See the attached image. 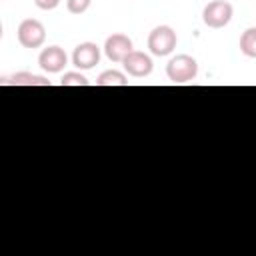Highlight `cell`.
<instances>
[{
  "label": "cell",
  "instance_id": "cell-8",
  "mask_svg": "<svg viewBox=\"0 0 256 256\" xmlns=\"http://www.w3.org/2000/svg\"><path fill=\"white\" fill-rule=\"evenodd\" d=\"M122 66H124L126 74H130V76H134V78H144V76H148V74L152 72V68H154L152 58H150L148 54H144V52H138V50H132V52L124 58Z\"/></svg>",
  "mask_w": 256,
  "mask_h": 256
},
{
  "label": "cell",
  "instance_id": "cell-13",
  "mask_svg": "<svg viewBox=\"0 0 256 256\" xmlns=\"http://www.w3.org/2000/svg\"><path fill=\"white\" fill-rule=\"evenodd\" d=\"M92 0H66V8L70 14H84L90 8Z\"/></svg>",
  "mask_w": 256,
  "mask_h": 256
},
{
  "label": "cell",
  "instance_id": "cell-5",
  "mask_svg": "<svg viewBox=\"0 0 256 256\" xmlns=\"http://www.w3.org/2000/svg\"><path fill=\"white\" fill-rule=\"evenodd\" d=\"M38 64L44 72L48 74H58L64 70V66L68 64V56L60 46H48L40 52L38 56Z\"/></svg>",
  "mask_w": 256,
  "mask_h": 256
},
{
  "label": "cell",
  "instance_id": "cell-9",
  "mask_svg": "<svg viewBox=\"0 0 256 256\" xmlns=\"http://www.w3.org/2000/svg\"><path fill=\"white\" fill-rule=\"evenodd\" d=\"M0 84H14V86H50V80H46L44 76H38V74H30V72H16L12 76H4L0 80Z\"/></svg>",
  "mask_w": 256,
  "mask_h": 256
},
{
  "label": "cell",
  "instance_id": "cell-12",
  "mask_svg": "<svg viewBox=\"0 0 256 256\" xmlns=\"http://www.w3.org/2000/svg\"><path fill=\"white\" fill-rule=\"evenodd\" d=\"M60 84L62 86H88L90 82L80 72H64V76L60 78Z\"/></svg>",
  "mask_w": 256,
  "mask_h": 256
},
{
  "label": "cell",
  "instance_id": "cell-2",
  "mask_svg": "<svg viewBox=\"0 0 256 256\" xmlns=\"http://www.w3.org/2000/svg\"><path fill=\"white\" fill-rule=\"evenodd\" d=\"M176 44H178L176 32H174L170 26H166V24L156 26V28L148 34V50H150L154 56H160V58H162V56L172 54L174 48H176Z\"/></svg>",
  "mask_w": 256,
  "mask_h": 256
},
{
  "label": "cell",
  "instance_id": "cell-4",
  "mask_svg": "<svg viewBox=\"0 0 256 256\" xmlns=\"http://www.w3.org/2000/svg\"><path fill=\"white\" fill-rule=\"evenodd\" d=\"M232 14H234V8L230 2L226 0H214V2H208L202 10V20L208 28H224L230 20H232Z\"/></svg>",
  "mask_w": 256,
  "mask_h": 256
},
{
  "label": "cell",
  "instance_id": "cell-11",
  "mask_svg": "<svg viewBox=\"0 0 256 256\" xmlns=\"http://www.w3.org/2000/svg\"><path fill=\"white\" fill-rule=\"evenodd\" d=\"M240 52L248 58H256V28H246L240 36Z\"/></svg>",
  "mask_w": 256,
  "mask_h": 256
},
{
  "label": "cell",
  "instance_id": "cell-6",
  "mask_svg": "<svg viewBox=\"0 0 256 256\" xmlns=\"http://www.w3.org/2000/svg\"><path fill=\"white\" fill-rule=\"evenodd\" d=\"M100 62V48L94 42H82L72 52V64L78 70H90Z\"/></svg>",
  "mask_w": 256,
  "mask_h": 256
},
{
  "label": "cell",
  "instance_id": "cell-14",
  "mask_svg": "<svg viewBox=\"0 0 256 256\" xmlns=\"http://www.w3.org/2000/svg\"><path fill=\"white\" fill-rule=\"evenodd\" d=\"M34 4H36L40 10H54V8L60 4V0H34Z\"/></svg>",
  "mask_w": 256,
  "mask_h": 256
},
{
  "label": "cell",
  "instance_id": "cell-1",
  "mask_svg": "<svg viewBox=\"0 0 256 256\" xmlns=\"http://www.w3.org/2000/svg\"><path fill=\"white\" fill-rule=\"evenodd\" d=\"M198 74V62L188 54H178L166 64V76L174 84L192 82Z\"/></svg>",
  "mask_w": 256,
  "mask_h": 256
},
{
  "label": "cell",
  "instance_id": "cell-3",
  "mask_svg": "<svg viewBox=\"0 0 256 256\" xmlns=\"http://www.w3.org/2000/svg\"><path fill=\"white\" fill-rule=\"evenodd\" d=\"M18 42L24 46V48H40L46 40V28L40 20L36 18H26L18 24Z\"/></svg>",
  "mask_w": 256,
  "mask_h": 256
},
{
  "label": "cell",
  "instance_id": "cell-7",
  "mask_svg": "<svg viewBox=\"0 0 256 256\" xmlns=\"http://www.w3.org/2000/svg\"><path fill=\"white\" fill-rule=\"evenodd\" d=\"M132 40L126 34H112L104 42V54L112 62H124V58L132 52Z\"/></svg>",
  "mask_w": 256,
  "mask_h": 256
},
{
  "label": "cell",
  "instance_id": "cell-10",
  "mask_svg": "<svg viewBox=\"0 0 256 256\" xmlns=\"http://www.w3.org/2000/svg\"><path fill=\"white\" fill-rule=\"evenodd\" d=\"M96 86H128V80L120 70H104L96 78Z\"/></svg>",
  "mask_w": 256,
  "mask_h": 256
}]
</instances>
